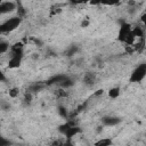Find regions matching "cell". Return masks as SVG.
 <instances>
[{
	"mask_svg": "<svg viewBox=\"0 0 146 146\" xmlns=\"http://www.w3.org/2000/svg\"><path fill=\"white\" fill-rule=\"evenodd\" d=\"M117 39H119V41H121L125 44H129V46L135 43L136 38L132 34V27L129 23H125V22L121 23L119 34H117Z\"/></svg>",
	"mask_w": 146,
	"mask_h": 146,
	"instance_id": "cell-1",
	"label": "cell"
},
{
	"mask_svg": "<svg viewBox=\"0 0 146 146\" xmlns=\"http://www.w3.org/2000/svg\"><path fill=\"white\" fill-rule=\"evenodd\" d=\"M57 146H74V144L71 141V139H66L65 141L60 143V144H59V145H57Z\"/></svg>",
	"mask_w": 146,
	"mask_h": 146,
	"instance_id": "cell-21",
	"label": "cell"
},
{
	"mask_svg": "<svg viewBox=\"0 0 146 146\" xmlns=\"http://www.w3.org/2000/svg\"><path fill=\"white\" fill-rule=\"evenodd\" d=\"M46 86H47L46 83L35 82V83H33V84H31V86L29 87V90H27V91L31 92V94H33V92H38V91H40L41 89H43Z\"/></svg>",
	"mask_w": 146,
	"mask_h": 146,
	"instance_id": "cell-9",
	"label": "cell"
},
{
	"mask_svg": "<svg viewBox=\"0 0 146 146\" xmlns=\"http://www.w3.org/2000/svg\"><path fill=\"white\" fill-rule=\"evenodd\" d=\"M88 24H89V22H88V21H84V22L81 23V26H82V27H86Z\"/></svg>",
	"mask_w": 146,
	"mask_h": 146,
	"instance_id": "cell-24",
	"label": "cell"
},
{
	"mask_svg": "<svg viewBox=\"0 0 146 146\" xmlns=\"http://www.w3.org/2000/svg\"><path fill=\"white\" fill-rule=\"evenodd\" d=\"M24 104L25 105H30L31 104V100H32V94L31 92H29V91H26L25 92V95H24Z\"/></svg>",
	"mask_w": 146,
	"mask_h": 146,
	"instance_id": "cell-19",
	"label": "cell"
},
{
	"mask_svg": "<svg viewBox=\"0 0 146 146\" xmlns=\"http://www.w3.org/2000/svg\"><path fill=\"white\" fill-rule=\"evenodd\" d=\"M22 23V18L18 16H14L10 17L8 19H6L3 23H1L0 25V32L1 33H9L13 32L14 30H16Z\"/></svg>",
	"mask_w": 146,
	"mask_h": 146,
	"instance_id": "cell-3",
	"label": "cell"
},
{
	"mask_svg": "<svg viewBox=\"0 0 146 146\" xmlns=\"http://www.w3.org/2000/svg\"><path fill=\"white\" fill-rule=\"evenodd\" d=\"M24 15H25V9H24V7L22 6V3L18 2V3H17V16L22 18Z\"/></svg>",
	"mask_w": 146,
	"mask_h": 146,
	"instance_id": "cell-17",
	"label": "cell"
},
{
	"mask_svg": "<svg viewBox=\"0 0 146 146\" xmlns=\"http://www.w3.org/2000/svg\"><path fill=\"white\" fill-rule=\"evenodd\" d=\"M11 47H9V43L6 41H1L0 42V54H5L7 52Z\"/></svg>",
	"mask_w": 146,
	"mask_h": 146,
	"instance_id": "cell-13",
	"label": "cell"
},
{
	"mask_svg": "<svg viewBox=\"0 0 146 146\" xmlns=\"http://www.w3.org/2000/svg\"><path fill=\"white\" fill-rule=\"evenodd\" d=\"M145 76H146V63H141L131 72L129 81L131 83H139L144 80Z\"/></svg>",
	"mask_w": 146,
	"mask_h": 146,
	"instance_id": "cell-4",
	"label": "cell"
},
{
	"mask_svg": "<svg viewBox=\"0 0 146 146\" xmlns=\"http://www.w3.org/2000/svg\"><path fill=\"white\" fill-rule=\"evenodd\" d=\"M102 124L105 127H114L117 125L121 122V119L119 116H112V115H106L102 117Z\"/></svg>",
	"mask_w": 146,
	"mask_h": 146,
	"instance_id": "cell-6",
	"label": "cell"
},
{
	"mask_svg": "<svg viewBox=\"0 0 146 146\" xmlns=\"http://www.w3.org/2000/svg\"><path fill=\"white\" fill-rule=\"evenodd\" d=\"M67 78H68V76L65 75V74H57V75L50 78V79L46 82V84H48V86H51V84H59V86H60V83H62L63 81H65Z\"/></svg>",
	"mask_w": 146,
	"mask_h": 146,
	"instance_id": "cell-7",
	"label": "cell"
},
{
	"mask_svg": "<svg viewBox=\"0 0 146 146\" xmlns=\"http://www.w3.org/2000/svg\"><path fill=\"white\" fill-rule=\"evenodd\" d=\"M112 145H113L112 138H100L94 144V146H112Z\"/></svg>",
	"mask_w": 146,
	"mask_h": 146,
	"instance_id": "cell-10",
	"label": "cell"
},
{
	"mask_svg": "<svg viewBox=\"0 0 146 146\" xmlns=\"http://www.w3.org/2000/svg\"><path fill=\"white\" fill-rule=\"evenodd\" d=\"M78 50H79V47H78L76 44H72V46L68 48V50H67V52H66V56L71 57V56H73L74 54H76Z\"/></svg>",
	"mask_w": 146,
	"mask_h": 146,
	"instance_id": "cell-14",
	"label": "cell"
},
{
	"mask_svg": "<svg viewBox=\"0 0 146 146\" xmlns=\"http://www.w3.org/2000/svg\"><path fill=\"white\" fill-rule=\"evenodd\" d=\"M55 96L58 97V98H64V97H67V92L64 91L63 88H60V89H58V90L55 91Z\"/></svg>",
	"mask_w": 146,
	"mask_h": 146,
	"instance_id": "cell-18",
	"label": "cell"
},
{
	"mask_svg": "<svg viewBox=\"0 0 146 146\" xmlns=\"http://www.w3.org/2000/svg\"><path fill=\"white\" fill-rule=\"evenodd\" d=\"M141 21H143V22H146V14H144V15L141 16Z\"/></svg>",
	"mask_w": 146,
	"mask_h": 146,
	"instance_id": "cell-25",
	"label": "cell"
},
{
	"mask_svg": "<svg viewBox=\"0 0 146 146\" xmlns=\"http://www.w3.org/2000/svg\"><path fill=\"white\" fill-rule=\"evenodd\" d=\"M120 95H121V88L120 87H113L108 90V97L112 99L117 98Z\"/></svg>",
	"mask_w": 146,
	"mask_h": 146,
	"instance_id": "cell-11",
	"label": "cell"
},
{
	"mask_svg": "<svg viewBox=\"0 0 146 146\" xmlns=\"http://www.w3.org/2000/svg\"><path fill=\"white\" fill-rule=\"evenodd\" d=\"M73 84H74L73 80H71L70 78H67L65 81H63V82L60 83V88H63V89H66V88H70V87H72Z\"/></svg>",
	"mask_w": 146,
	"mask_h": 146,
	"instance_id": "cell-15",
	"label": "cell"
},
{
	"mask_svg": "<svg viewBox=\"0 0 146 146\" xmlns=\"http://www.w3.org/2000/svg\"><path fill=\"white\" fill-rule=\"evenodd\" d=\"M58 112H59V114H60V116H63V117H67V111H66V108L65 107H63V106H59L58 107Z\"/></svg>",
	"mask_w": 146,
	"mask_h": 146,
	"instance_id": "cell-20",
	"label": "cell"
},
{
	"mask_svg": "<svg viewBox=\"0 0 146 146\" xmlns=\"http://www.w3.org/2000/svg\"><path fill=\"white\" fill-rule=\"evenodd\" d=\"M143 47H144V40H143V39H141V41H140V42H137V43L135 44V49H136V50H138V51H139V50H141V49H143Z\"/></svg>",
	"mask_w": 146,
	"mask_h": 146,
	"instance_id": "cell-22",
	"label": "cell"
},
{
	"mask_svg": "<svg viewBox=\"0 0 146 146\" xmlns=\"http://www.w3.org/2000/svg\"><path fill=\"white\" fill-rule=\"evenodd\" d=\"M83 83L88 87H91L96 83V74L92 72H87L83 75Z\"/></svg>",
	"mask_w": 146,
	"mask_h": 146,
	"instance_id": "cell-8",
	"label": "cell"
},
{
	"mask_svg": "<svg viewBox=\"0 0 146 146\" xmlns=\"http://www.w3.org/2000/svg\"><path fill=\"white\" fill-rule=\"evenodd\" d=\"M17 9V3L13 1H1L0 2V14H8Z\"/></svg>",
	"mask_w": 146,
	"mask_h": 146,
	"instance_id": "cell-5",
	"label": "cell"
},
{
	"mask_svg": "<svg viewBox=\"0 0 146 146\" xmlns=\"http://www.w3.org/2000/svg\"><path fill=\"white\" fill-rule=\"evenodd\" d=\"M132 34H133L135 38L143 39V36H144V30L140 26H135V27H132Z\"/></svg>",
	"mask_w": 146,
	"mask_h": 146,
	"instance_id": "cell-12",
	"label": "cell"
},
{
	"mask_svg": "<svg viewBox=\"0 0 146 146\" xmlns=\"http://www.w3.org/2000/svg\"><path fill=\"white\" fill-rule=\"evenodd\" d=\"M58 130L62 135H64L66 137V139H71L72 137H74L75 135H78L81 131L80 128L73 121H67V122L60 124L58 127Z\"/></svg>",
	"mask_w": 146,
	"mask_h": 146,
	"instance_id": "cell-2",
	"label": "cell"
},
{
	"mask_svg": "<svg viewBox=\"0 0 146 146\" xmlns=\"http://www.w3.org/2000/svg\"><path fill=\"white\" fill-rule=\"evenodd\" d=\"M11 145V141H9V140H7L6 138H1V145L0 146H10Z\"/></svg>",
	"mask_w": 146,
	"mask_h": 146,
	"instance_id": "cell-23",
	"label": "cell"
},
{
	"mask_svg": "<svg viewBox=\"0 0 146 146\" xmlns=\"http://www.w3.org/2000/svg\"><path fill=\"white\" fill-rule=\"evenodd\" d=\"M18 95H19V88H17V87H13V88L9 89V97H11V98H16V97H18Z\"/></svg>",
	"mask_w": 146,
	"mask_h": 146,
	"instance_id": "cell-16",
	"label": "cell"
}]
</instances>
